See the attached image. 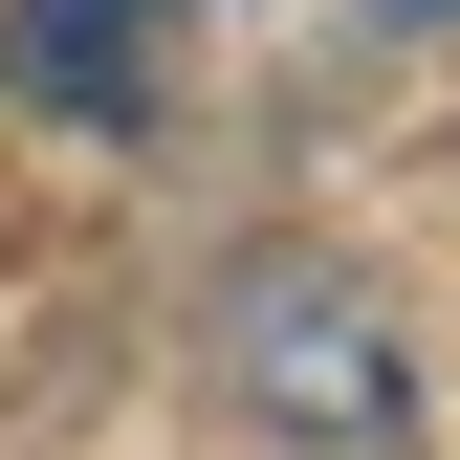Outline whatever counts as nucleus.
Returning <instances> with one entry per match:
<instances>
[{"instance_id": "nucleus-1", "label": "nucleus", "mask_w": 460, "mask_h": 460, "mask_svg": "<svg viewBox=\"0 0 460 460\" xmlns=\"http://www.w3.org/2000/svg\"><path fill=\"white\" fill-rule=\"evenodd\" d=\"M242 394H263L307 460H394V438H417V373H394L373 285H329V263H263V285H242Z\"/></svg>"}, {"instance_id": "nucleus-2", "label": "nucleus", "mask_w": 460, "mask_h": 460, "mask_svg": "<svg viewBox=\"0 0 460 460\" xmlns=\"http://www.w3.org/2000/svg\"><path fill=\"white\" fill-rule=\"evenodd\" d=\"M154 22L176 0H0V88L66 110V132H132L154 110Z\"/></svg>"}, {"instance_id": "nucleus-3", "label": "nucleus", "mask_w": 460, "mask_h": 460, "mask_svg": "<svg viewBox=\"0 0 460 460\" xmlns=\"http://www.w3.org/2000/svg\"><path fill=\"white\" fill-rule=\"evenodd\" d=\"M373 22H460V0H373Z\"/></svg>"}]
</instances>
